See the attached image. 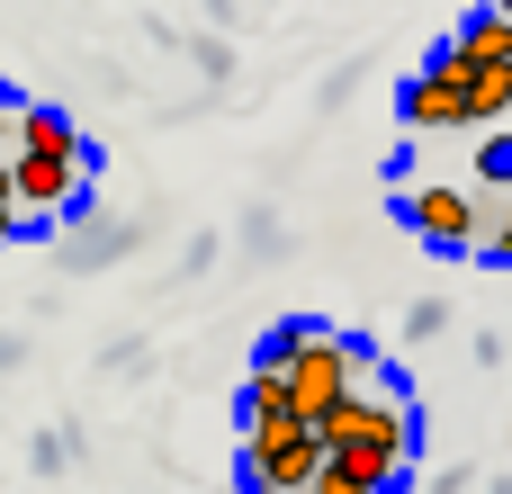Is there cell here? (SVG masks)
<instances>
[{
  "mask_svg": "<svg viewBox=\"0 0 512 494\" xmlns=\"http://www.w3.org/2000/svg\"><path fill=\"white\" fill-rule=\"evenodd\" d=\"M459 108H468V126H495L512 108V54L504 63H468L459 72Z\"/></svg>",
  "mask_w": 512,
  "mask_h": 494,
  "instance_id": "7",
  "label": "cell"
},
{
  "mask_svg": "<svg viewBox=\"0 0 512 494\" xmlns=\"http://www.w3.org/2000/svg\"><path fill=\"white\" fill-rule=\"evenodd\" d=\"M486 252H495V261H504V270H512V216H504V225H495V234H486Z\"/></svg>",
  "mask_w": 512,
  "mask_h": 494,
  "instance_id": "11",
  "label": "cell"
},
{
  "mask_svg": "<svg viewBox=\"0 0 512 494\" xmlns=\"http://www.w3.org/2000/svg\"><path fill=\"white\" fill-rule=\"evenodd\" d=\"M495 9H504V18H512V0H495Z\"/></svg>",
  "mask_w": 512,
  "mask_h": 494,
  "instance_id": "14",
  "label": "cell"
},
{
  "mask_svg": "<svg viewBox=\"0 0 512 494\" xmlns=\"http://www.w3.org/2000/svg\"><path fill=\"white\" fill-rule=\"evenodd\" d=\"M405 468H414L405 450H378V441H324L315 486H306V494H387Z\"/></svg>",
  "mask_w": 512,
  "mask_h": 494,
  "instance_id": "3",
  "label": "cell"
},
{
  "mask_svg": "<svg viewBox=\"0 0 512 494\" xmlns=\"http://www.w3.org/2000/svg\"><path fill=\"white\" fill-rule=\"evenodd\" d=\"M477 171H486V180H495V189H512V135H495V144H486V153H477Z\"/></svg>",
  "mask_w": 512,
  "mask_h": 494,
  "instance_id": "10",
  "label": "cell"
},
{
  "mask_svg": "<svg viewBox=\"0 0 512 494\" xmlns=\"http://www.w3.org/2000/svg\"><path fill=\"white\" fill-rule=\"evenodd\" d=\"M0 207H18V198H9V162H0Z\"/></svg>",
  "mask_w": 512,
  "mask_h": 494,
  "instance_id": "12",
  "label": "cell"
},
{
  "mask_svg": "<svg viewBox=\"0 0 512 494\" xmlns=\"http://www.w3.org/2000/svg\"><path fill=\"white\" fill-rule=\"evenodd\" d=\"M405 225H414L432 252H468V243L486 234V216H477L468 189H405Z\"/></svg>",
  "mask_w": 512,
  "mask_h": 494,
  "instance_id": "4",
  "label": "cell"
},
{
  "mask_svg": "<svg viewBox=\"0 0 512 494\" xmlns=\"http://www.w3.org/2000/svg\"><path fill=\"white\" fill-rule=\"evenodd\" d=\"M0 135H9V108H0Z\"/></svg>",
  "mask_w": 512,
  "mask_h": 494,
  "instance_id": "13",
  "label": "cell"
},
{
  "mask_svg": "<svg viewBox=\"0 0 512 494\" xmlns=\"http://www.w3.org/2000/svg\"><path fill=\"white\" fill-rule=\"evenodd\" d=\"M405 126H414V135L468 126V108H459V72H450V63H423V72L405 81Z\"/></svg>",
  "mask_w": 512,
  "mask_h": 494,
  "instance_id": "5",
  "label": "cell"
},
{
  "mask_svg": "<svg viewBox=\"0 0 512 494\" xmlns=\"http://www.w3.org/2000/svg\"><path fill=\"white\" fill-rule=\"evenodd\" d=\"M9 144H18V153H81V126H72L63 108H18V117H9Z\"/></svg>",
  "mask_w": 512,
  "mask_h": 494,
  "instance_id": "8",
  "label": "cell"
},
{
  "mask_svg": "<svg viewBox=\"0 0 512 494\" xmlns=\"http://www.w3.org/2000/svg\"><path fill=\"white\" fill-rule=\"evenodd\" d=\"M315 459H324V432H315L306 414H261V423H243V486L306 494L315 486Z\"/></svg>",
  "mask_w": 512,
  "mask_h": 494,
  "instance_id": "1",
  "label": "cell"
},
{
  "mask_svg": "<svg viewBox=\"0 0 512 494\" xmlns=\"http://www.w3.org/2000/svg\"><path fill=\"white\" fill-rule=\"evenodd\" d=\"M504 54H512V18H504V9H486V18H468V27H459V36L432 54V63L468 72V63H504Z\"/></svg>",
  "mask_w": 512,
  "mask_h": 494,
  "instance_id": "6",
  "label": "cell"
},
{
  "mask_svg": "<svg viewBox=\"0 0 512 494\" xmlns=\"http://www.w3.org/2000/svg\"><path fill=\"white\" fill-rule=\"evenodd\" d=\"M261 414H297V405H288V369H279L270 351H261V369L243 378V423H261Z\"/></svg>",
  "mask_w": 512,
  "mask_h": 494,
  "instance_id": "9",
  "label": "cell"
},
{
  "mask_svg": "<svg viewBox=\"0 0 512 494\" xmlns=\"http://www.w3.org/2000/svg\"><path fill=\"white\" fill-rule=\"evenodd\" d=\"M81 153H9V198L18 216H72L81 207Z\"/></svg>",
  "mask_w": 512,
  "mask_h": 494,
  "instance_id": "2",
  "label": "cell"
}]
</instances>
